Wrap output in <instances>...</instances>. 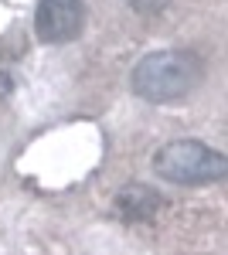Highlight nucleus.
Wrapping results in <instances>:
<instances>
[{
    "label": "nucleus",
    "mask_w": 228,
    "mask_h": 255,
    "mask_svg": "<svg viewBox=\"0 0 228 255\" xmlns=\"http://www.w3.org/2000/svg\"><path fill=\"white\" fill-rule=\"evenodd\" d=\"M133 92L147 102H177L191 96L201 82V61L191 51H153L136 61Z\"/></svg>",
    "instance_id": "nucleus-1"
},
{
    "label": "nucleus",
    "mask_w": 228,
    "mask_h": 255,
    "mask_svg": "<svg viewBox=\"0 0 228 255\" xmlns=\"http://www.w3.org/2000/svg\"><path fill=\"white\" fill-rule=\"evenodd\" d=\"M153 170L157 177L181 184V187H198V184H215L228 174L225 153L211 150L208 143L198 139H171L153 153Z\"/></svg>",
    "instance_id": "nucleus-2"
},
{
    "label": "nucleus",
    "mask_w": 228,
    "mask_h": 255,
    "mask_svg": "<svg viewBox=\"0 0 228 255\" xmlns=\"http://www.w3.org/2000/svg\"><path fill=\"white\" fill-rule=\"evenodd\" d=\"M85 24L82 0H41L34 10V34L48 44L75 41Z\"/></svg>",
    "instance_id": "nucleus-3"
},
{
    "label": "nucleus",
    "mask_w": 228,
    "mask_h": 255,
    "mask_svg": "<svg viewBox=\"0 0 228 255\" xmlns=\"http://www.w3.org/2000/svg\"><path fill=\"white\" fill-rule=\"evenodd\" d=\"M116 208H119V215H126L130 221H147V218H153V211L160 208V197L153 194L150 187L130 184V187H123V191H119Z\"/></svg>",
    "instance_id": "nucleus-4"
},
{
    "label": "nucleus",
    "mask_w": 228,
    "mask_h": 255,
    "mask_svg": "<svg viewBox=\"0 0 228 255\" xmlns=\"http://www.w3.org/2000/svg\"><path fill=\"white\" fill-rule=\"evenodd\" d=\"M130 7L136 14H157V10L167 7V0H130Z\"/></svg>",
    "instance_id": "nucleus-5"
}]
</instances>
